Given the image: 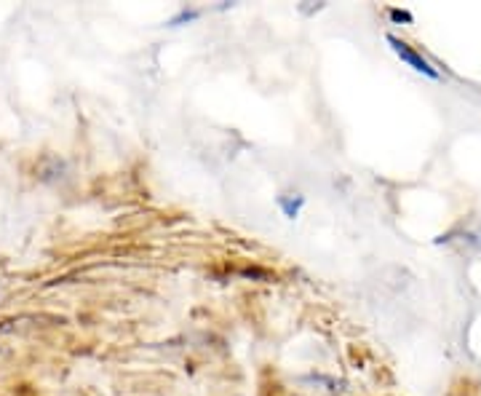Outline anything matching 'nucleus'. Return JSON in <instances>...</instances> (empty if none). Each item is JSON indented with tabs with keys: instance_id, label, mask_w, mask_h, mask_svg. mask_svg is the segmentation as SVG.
Masks as SVG:
<instances>
[{
	"instance_id": "obj_1",
	"label": "nucleus",
	"mask_w": 481,
	"mask_h": 396,
	"mask_svg": "<svg viewBox=\"0 0 481 396\" xmlns=\"http://www.w3.org/2000/svg\"><path fill=\"white\" fill-rule=\"evenodd\" d=\"M388 43H390V46H393V51H396L398 56H401V59L409 64V67H415L417 73L428 75V78H436V75H439L436 70H433V67H430L428 59H422V56H420L415 49H409L404 41H398V38H393V35H390V38H388Z\"/></svg>"
}]
</instances>
